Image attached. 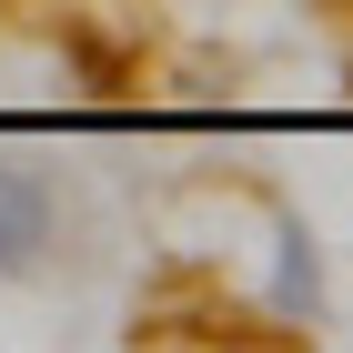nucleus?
Wrapping results in <instances>:
<instances>
[{"mask_svg":"<svg viewBox=\"0 0 353 353\" xmlns=\"http://www.w3.org/2000/svg\"><path fill=\"white\" fill-rule=\"evenodd\" d=\"M283 313H323V263L303 232H283Z\"/></svg>","mask_w":353,"mask_h":353,"instance_id":"nucleus-2","label":"nucleus"},{"mask_svg":"<svg viewBox=\"0 0 353 353\" xmlns=\"http://www.w3.org/2000/svg\"><path fill=\"white\" fill-rule=\"evenodd\" d=\"M51 243H61V192H51V172L0 162V283H30V272L51 263Z\"/></svg>","mask_w":353,"mask_h":353,"instance_id":"nucleus-1","label":"nucleus"}]
</instances>
